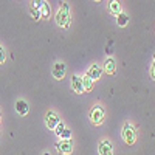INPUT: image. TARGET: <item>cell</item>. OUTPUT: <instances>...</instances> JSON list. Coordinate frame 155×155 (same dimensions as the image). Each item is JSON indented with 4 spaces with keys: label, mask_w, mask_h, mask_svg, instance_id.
<instances>
[{
    "label": "cell",
    "mask_w": 155,
    "mask_h": 155,
    "mask_svg": "<svg viewBox=\"0 0 155 155\" xmlns=\"http://www.w3.org/2000/svg\"><path fill=\"white\" fill-rule=\"evenodd\" d=\"M70 6L67 2H61V9L58 11V14H56V22L59 27L62 28H68L70 27Z\"/></svg>",
    "instance_id": "6da1fadb"
},
{
    "label": "cell",
    "mask_w": 155,
    "mask_h": 155,
    "mask_svg": "<svg viewBox=\"0 0 155 155\" xmlns=\"http://www.w3.org/2000/svg\"><path fill=\"white\" fill-rule=\"evenodd\" d=\"M123 137H124V141L127 144H134L135 140H137V130L135 127L130 124V123H126L124 127H123Z\"/></svg>",
    "instance_id": "7a4b0ae2"
},
{
    "label": "cell",
    "mask_w": 155,
    "mask_h": 155,
    "mask_svg": "<svg viewBox=\"0 0 155 155\" xmlns=\"http://www.w3.org/2000/svg\"><path fill=\"white\" fill-rule=\"evenodd\" d=\"M90 120H92L93 124L99 126L102 123V120H104V109H102L101 106H95L92 110H90Z\"/></svg>",
    "instance_id": "3957f363"
},
{
    "label": "cell",
    "mask_w": 155,
    "mask_h": 155,
    "mask_svg": "<svg viewBox=\"0 0 155 155\" xmlns=\"http://www.w3.org/2000/svg\"><path fill=\"white\" fill-rule=\"evenodd\" d=\"M56 149H58L61 153H64V155L71 153V152H73V141H71V138H70V140H62V138H61V141L56 144Z\"/></svg>",
    "instance_id": "277c9868"
},
{
    "label": "cell",
    "mask_w": 155,
    "mask_h": 155,
    "mask_svg": "<svg viewBox=\"0 0 155 155\" xmlns=\"http://www.w3.org/2000/svg\"><path fill=\"white\" fill-rule=\"evenodd\" d=\"M59 116H58V113H54V112H47V115H45V123H47V127L48 129H51V130H54V127L59 124Z\"/></svg>",
    "instance_id": "5b68a950"
},
{
    "label": "cell",
    "mask_w": 155,
    "mask_h": 155,
    "mask_svg": "<svg viewBox=\"0 0 155 155\" xmlns=\"http://www.w3.org/2000/svg\"><path fill=\"white\" fill-rule=\"evenodd\" d=\"M71 88L74 90L78 95H81V93L85 92V90H84V84H82V78H81V76H78V74H73V76H71Z\"/></svg>",
    "instance_id": "8992f818"
},
{
    "label": "cell",
    "mask_w": 155,
    "mask_h": 155,
    "mask_svg": "<svg viewBox=\"0 0 155 155\" xmlns=\"http://www.w3.org/2000/svg\"><path fill=\"white\" fill-rule=\"evenodd\" d=\"M98 152L99 155H113V146L109 140H104L99 143V147H98Z\"/></svg>",
    "instance_id": "52a82bcc"
},
{
    "label": "cell",
    "mask_w": 155,
    "mask_h": 155,
    "mask_svg": "<svg viewBox=\"0 0 155 155\" xmlns=\"http://www.w3.org/2000/svg\"><path fill=\"white\" fill-rule=\"evenodd\" d=\"M53 76L56 79H62L65 76V64L64 62H56L53 65Z\"/></svg>",
    "instance_id": "ba28073f"
},
{
    "label": "cell",
    "mask_w": 155,
    "mask_h": 155,
    "mask_svg": "<svg viewBox=\"0 0 155 155\" xmlns=\"http://www.w3.org/2000/svg\"><path fill=\"white\" fill-rule=\"evenodd\" d=\"M16 112H17L19 115H22V116L28 115V112H30V106H28V102H27V101H23V99L16 101Z\"/></svg>",
    "instance_id": "9c48e42d"
},
{
    "label": "cell",
    "mask_w": 155,
    "mask_h": 155,
    "mask_svg": "<svg viewBox=\"0 0 155 155\" xmlns=\"http://www.w3.org/2000/svg\"><path fill=\"white\" fill-rule=\"evenodd\" d=\"M115 70H116V62H115V59H113V58L106 59V61H104V71H106L107 74H113Z\"/></svg>",
    "instance_id": "30bf717a"
},
{
    "label": "cell",
    "mask_w": 155,
    "mask_h": 155,
    "mask_svg": "<svg viewBox=\"0 0 155 155\" xmlns=\"http://www.w3.org/2000/svg\"><path fill=\"white\" fill-rule=\"evenodd\" d=\"M101 73H102V70L96 65V64H93V65L88 68V71H87V74L92 78L93 81H98V79H99V78H101Z\"/></svg>",
    "instance_id": "8fae6325"
},
{
    "label": "cell",
    "mask_w": 155,
    "mask_h": 155,
    "mask_svg": "<svg viewBox=\"0 0 155 155\" xmlns=\"http://www.w3.org/2000/svg\"><path fill=\"white\" fill-rule=\"evenodd\" d=\"M109 9L113 16H118L120 12H121V3H120V0H110L109 2Z\"/></svg>",
    "instance_id": "7c38bea8"
},
{
    "label": "cell",
    "mask_w": 155,
    "mask_h": 155,
    "mask_svg": "<svg viewBox=\"0 0 155 155\" xmlns=\"http://www.w3.org/2000/svg\"><path fill=\"white\" fill-rule=\"evenodd\" d=\"M116 23L120 25V27H126V25L129 23V16L126 14V12H120L118 16H116Z\"/></svg>",
    "instance_id": "4fadbf2b"
},
{
    "label": "cell",
    "mask_w": 155,
    "mask_h": 155,
    "mask_svg": "<svg viewBox=\"0 0 155 155\" xmlns=\"http://www.w3.org/2000/svg\"><path fill=\"white\" fill-rule=\"evenodd\" d=\"M93 82H95V81H93L88 74H85V76L82 78V84H84V90H85V92H90V90L93 88Z\"/></svg>",
    "instance_id": "5bb4252c"
},
{
    "label": "cell",
    "mask_w": 155,
    "mask_h": 155,
    "mask_svg": "<svg viewBox=\"0 0 155 155\" xmlns=\"http://www.w3.org/2000/svg\"><path fill=\"white\" fill-rule=\"evenodd\" d=\"M50 5L47 3V2H44L42 3V6H41V17H44V19H48L50 17Z\"/></svg>",
    "instance_id": "9a60e30c"
},
{
    "label": "cell",
    "mask_w": 155,
    "mask_h": 155,
    "mask_svg": "<svg viewBox=\"0 0 155 155\" xmlns=\"http://www.w3.org/2000/svg\"><path fill=\"white\" fill-rule=\"evenodd\" d=\"M64 129H65V124H64L62 121H59V124L54 127V132H56V135H58V137H61V134L64 132Z\"/></svg>",
    "instance_id": "2e32d148"
},
{
    "label": "cell",
    "mask_w": 155,
    "mask_h": 155,
    "mask_svg": "<svg viewBox=\"0 0 155 155\" xmlns=\"http://www.w3.org/2000/svg\"><path fill=\"white\" fill-rule=\"evenodd\" d=\"M59 138H62V140H70L71 138V130H70V129H64V132L61 134V137Z\"/></svg>",
    "instance_id": "e0dca14e"
},
{
    "label": "cell",
    "mask_w": 155,
    "mask_h": 155,
    "mask_svg": "<svg viewBox=\"0 0 155 155\" xmlns=\"http://www.w3.org/2000/svg\"><path fill=\"white\" fill-rule=\"evenodd\" d=\"M31 16L34 17V20H39V19H41V9H37V8H31Z\"/></svg>",
    "instance_id": "ac0fdd59"
},
{
    "label": "cell",
    "mask_w": 155,
    "mask_h": 155,
    "mask_svg": "<svg viewBox=\"0 0 155 155\" xmlns=\"http://www.w3.org/2000/svg\"><path fill=\"white\" fill-rule=\"evenodd\" d=\"M45 2V0H31V8H37V9H41L42 3Z\"/></svg>",
    "instance_id": "d6986e66"
},
{
    "label": "cell",
    "mask_w": 155,
    "mask_h": 155,
    "mask_svg": "<svg viewBox=\"0 0 155 155\" xmlns=\"http://www.w3.org/2000/svg\"><path fill=\"white\" fill-rule=\"evenodd\" d=\"M6 61V51L3 47H0V64H3Z\"/></svg>",
    "instance_id": "ffe728a7"
},
{
    "label": "cell",
    "mask_w": 155,
    "mask_h": 155,
    "mask_svg": "<svg viewBox=\"0 0 155 155\" xmlns=\"http://www.w3.org/2000/svg\"><path fill=\"white\" fill-rule=\"evenodd\" d=\"M150 78H152V79L155 81V64H153V65H152V68H150Z\"/></svg>",
    "instance_id": "44dd1931"
},
{
    "label": "cell",
    "mask_w": 155,
    "mask_h": 155,
    "mask_svg": "<svg viewBox=\"0 0 155 155\" xmlns=\"http://www.w3.org/2000/svg\"><path fill=\"white\" fill-rule=\"evenodd\" d=\"M42 155H50V153H48V152H44V153H42Z\"/></svg>",
    "instance_id": "7402d4cb"
},
{
    "label": "cell",
    "mask_w": 155,
    "mask_h": 155,
    "mask_svg": "<svg viewBox=\"0 0 155 155\" xmlns=\"http://www.w3.org/2000/svg\"><path fill=\"white\" fill-rule=\"evenodd\" d=\"M153 64H155V54H153Z\"/></svg>",
    "instance_id": "603a6c76"
},
{
    "label": "cell",
    "mask_w": 155,
    "mask_h": 155,
    "mask_svg": "<svg viewBox=\"0 0 155 155\" xmlns=\"http://www.w3.org/2000/svg\"><path fill=\"white\" fill-rule=\"evenodd\" d=\"M0 121H2V115H0Z\"/></svg>",
    "instance_id": "cb8c5ba5"
},
{
    "label": "cell",
    "mask_w": 155,
    "mask_h": 155,
    "mask_svg": "<svg viewBox=\"0 0 155 155\" xmlns=\"http://www.w3.org/2000/svg\"><path fill=\"white\" fill-rule=\"evenodd\" d=\"M95 2H101V0H95Z\"/></svg>",
    "instance_id": "d4e9b609"
}]
</instances>
